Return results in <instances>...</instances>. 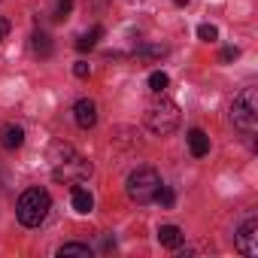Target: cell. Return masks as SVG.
Wrapping results in <instances>:
<instances>
[{"label": "cell", "mask_w": 258, "mask_h": 258, "mask_svg": "<svg viewBox=\"0 0 258 258\" xmlns=\"http://www.w3.org/2000/svg\"><path fill=\"white\" fill-rule=\"evenodd\" d=\"M179 118H182L179 106H176L173 100H167V97L152 100V103L146 106V112H143V124L149 127L155 137H167V134H173L176 127H179Z\"/></svg>", "instance_id": "cell-2"}, {"label": "cell", "mask_w": 258, "mask_h": 258, "mask_svg": "<svg viewBox=\"0 0 258 258\" xmlns=\"http://www.w3.org/2000/svg\"><path fill=\"white\" fill-rule=\"evenodd\" d=\"M49 161H52V176L58 182H82L91 176V164L82 155H76V149L67 143H55Z\"/></svg>", "instance_id": "cell-1"}, {"label": "cell", "mask_w": 258, "mask_h": 258, "mask_svg": "<svg viewBox=\"0 0 258 258\" xmlns=\"http://www.w3.org/2000/svg\"><path fill=\"white\" fill-rule=\"evenodd\" d=\"M164 52H167L164 46H143V49H140V55H143V58H161Z\"/></svg>", "instance_id": "cell-19"}, {"label": "cell", "mask_w": 258, "mask_h": 258, "mask_svg": "<svg viewBox=\"0 0 258 258\" xmlns=\"http://www.w3.org/2000/svg\"><path fill=\"white\" fill-rule=\"evenodd\" d=\"M237 249L243 255H258V216H246V222L237 228V237H234Z\"/></svg>", "instance_id": "cell-6"}, {"label": "cell", "mask_w": 258, "mask_h": 258, "mask_svg": "<svg viewBox=\"0 0 258 258\" xmlns=\"http://www.w3.org/2000/svg\"><path fill=\"white\" fill-rule=\"evenodd\" d=\"M170 85V79H167V73H161V70H155L152 76H149V88L155 91V94H161L164 88Z\"/></svg>", "instance_id": "cell-15"}, {"label": "cell", "mask_w": 258, "mask_h": 258, "mask_svg": "<svg viewBox=\"0 0 258 258\" xmlns=\"http://www.w3.org/2000/svg\"><path fill=\"white\" fill-rule=\"evenodd\" d=\"M185 4H188V0H176V7H185Z\"/></svg>", "instance_id": "cell-23"}, {"label": "cell", "mask_w": 258, "mask_h": 258, "mask_svg": "<svg viewBox=\"0 0 258 258\" xmlns=\"http://www.w3.org/2000/svg\"><path fill=\"white\" fill-rule=\"evenodd\" d=\"M22 143H25V131L19 124H4L0 127V146L4 149L16 152V149H22Z\"/></svg>", "instance_id": "cell-8"}, {"label": "cell", "mask_w": 258, "mask_h": 258, "mask_svg": "<svg viewBox=\"0 0 258 258\" xmlns=\"http://www.w3.org/2000/svg\"><path fill=\"white\" fill-rule=\"evenodd\" d=\"M155 201H158V204H161L164 210H170V207L176 204V195H173V191H170L167 185H161V188H158V195H155Z\"/></svg>", "instance_id": "cell-16"}, {"label": "cell", "mask_w": 258, "mask_h": 258, "mask_svg": "<svg viewBox=\"0 0 258 258\" xmlns=\"http://www.w3.org/2000/svg\"><path fill=\"white\" fill-rule=\"evenodd\" d=\"M182 240H185V234H182L176 225H161V228H158V243H161V246H167V249H179Z\"/></svg>", "instance_id": "cell-9"}, {"label": "cell", "mask_w": 258, "mask_h": 258, "mask_svg": "<svg viewBox=\"0 0 258 258\" xmlns=\"http://www.w3.org/2000/svg\"><path fill=\"white\" fill-rule=\"evenodd\" d=\"M240 55V49L237 46H228V49H222V55H219V61H225V64H231L234 58Z\"/></svg>", "instance_id": "cell-20"}, {"label": "cell", "mask_w": 258, "mask_h": 258, "mask_svg": "<svg viewBox=\"0 0 258 258\" xmlns=\"http://www.w3.org/2000/svg\"><path fill=\"white\" fill-rule=\"evenodd\" d=\"M31 46H34V52L37 55H43V58H49L52 55V37L46 34V31H34V37H31Z\"/></svg>", "instance_id": "cell-12"}, {"label": "cell", "mask_w": 258, "mask_h": 258, "mask_svg": "<svg viewBox=\"0 0 258 258\" xmlns=\"http://www.w3.org/2000/svg\"><path fill=\"white\" fill-rule=\"evenodd\" d=\"M231 118L240 131L252 134L258 127V91L255 88H243L237 97H234V106H231Z\"/></svg>", "instance_id": "cell-5"}, {"label": "cell", "mask_w": 258, "mask_h": 258, "mask_svg": "<svg viewBox=\"0 0 258 258\" xmlns=\"http://www.w3.org/2000/svg\"><path fill=\"white\" fill-rule=\"evenodd\" d=\"M100 37H103V28L97 25V28H94L91 34H82V37L76 40V49H79V52H88V49H94V43H97Z\"/></svg>", "instance_id": "cell-14"}, {"label": "cell", "mask_w": 258, "mask_h": 258, "mask_svg": "<svg viewBox=\"0 0 258 258\" xmlns=\"http://www.w3.org/2000/svg\"><path fill=\"white\" fill-rule=\"evenodd\" d=\"M58 255L61 258H91V246H85V243H64L58 249Z\"/></svg>", "instance_id": "cell-13"}, {"label": "cell", "mask_w": 258, "mask_h": 258, "mask_svg": "<svg viewBox=\"0 0 258 258\" xmlns=\"http://www.w3.org/2000/svg\"><path fill=\"white\" fill-rule=\"evenodd\" d=\"M188 149H191L195 158H204L210 152V137L201 131V127H191V131H188Z\"/></svg>", "instance_id": "cell-10"}, {"label": "cell", "mask_w": 258, "mask_h": 258, "mask_svg": "<svg viewBox=\"0 0 258 258\" xmlns=\"http://www.w3.org/2000/svg\"><path fill=\"white\" fill-rule=\"evenodd\" d=\"M73 73H76V76H79V79H85V76H88V73H91V67H88V64H85V61H76V67H73Z\"/></svg>", "instance_id": "cell-21"}, {"label": "cell", "mask_w": 258, "mask_h": 258, "mask_svg": "<svg viewBox=\"0 0 258 258\" xmlns=\"http://www.w3.org/2000/svg\"><path fill=\"white\" fill-rule=\"evenodd\" d=\"M158 188H161V176L152 167H137L127 176V198L134 204H152Z\"/></svg>", "instance_id": "cell-4"}, {"label": "cell", "mask_w": 258, "mask_h": 258, "mask_svg": "<svg viewBox=\"0 0 258 258\" xmlns=\"http://www.w3.org/2000/svg\"><path fill=\"white\" fill-rule=\"evenodd\" d=\"M73 118H76V124L82 127V131L94 127V124H97V106H94V100H88V97L76 100V106H73Z\"/></svg>", "instance_id": "cell-7"}, {"label": "cell", "mask_w": 258, "mask_h": 258, "mask_svg": "<svg viewBox=\"0 0 258 258\" xmlns=\"http://www.w3.org/2000/svg\"><path fill=\"white\" fill-rule=\"evenodd\" d=\"M49 210H52V198H49L46 188H28V191L19 198V207H16L19 222H22L25 228H37V225H43L46 216H49Z\"/></svg>", "instance_id": "cell-3"}, {"label": "cell", "mask_w": 258, "mask_h": 258, "mask_svg": "<svg viewBox=\"0 0 258 258\" xmlns=\"http://www.w3.org/2000/svg\"><path fill=\"white\" fill-rule=\"evenodd\" d=\"M70 204H73V210H76V213H91V207H94V198H91V191H88V188H82V185H73Z\"/></svg>", "instance_id": "cell-11"}, {"label": "cell", "mask_w": 258, "mask_h": 258, "mask_svg": "<svg viewBox=\"0 0 258 258\" xmlns=\"http://www.w3.org/2000/svg\"><path fill=\"white\" fill-rule=\"evenodd\" d=\"M7 34H10V22L0 16V40H7Z\"/></svg>", "instance_id": "cell-22"}, {"label": "cell", "mask_w": 258, "mask_h": 258, "mask_svg": "<svg viewBox=\"0 0 258 258\" xmlns=\"http://www.w3.org/2000/svg\"><path fill=\"white\" fill-rule=\"evenodd\" d=\"M198 37H201L204 43H213V40L219 37V31H216L213 25H201V28H198Z\"/></svg>", "instance_id": "cell-18"}, {"label": "cell", "mask_w": 258, "mask_h": 258, "mask_svg": "<svg viewBox=\"0 0 258 258\" xmlns=\"http://www.w3.org/2000/svg\"><path fill=\"white\" fill-rule=\"evenodd\" d=\"M73 13V0H58L55 4V19H67Z\"/></svg>", "instance_id": "cell-17"}]
</instances>
